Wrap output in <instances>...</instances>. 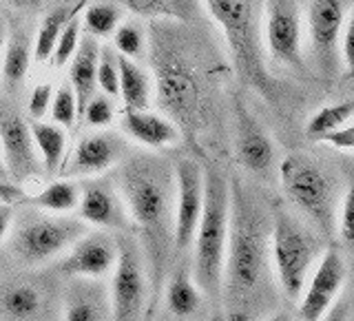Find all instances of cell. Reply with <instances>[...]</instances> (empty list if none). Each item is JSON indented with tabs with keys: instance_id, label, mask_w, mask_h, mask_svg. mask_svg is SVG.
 <instances>
[{
	"instance_id": "d4e9b609",
	"label": "cell",
	"mask_w": 354,
	"mask_h": 321,
	"mask_svg": "<svg viewBox=\"0 0 354 321\" xmlns=\"http://www.w3.org/2000/svg\"><path fill=\"white\" fill-rule=\"evenodd\" d=\"M27 202L36 210H42V213L71 215L80 204V184H77V180L62 177V180L49 182L38 193L29 195Z\"/></svg>"
},
{
	"instance_id": "5b68a950",
	"label": "cell",
	"mask_w": 354,
	"mask_h": 321,
	"mask_svg": "<svg viewBox=\"0 0 354 321\" xmlns=\"http://www.w3.org/2000/svg\"><path fill=\"white\" fill-rule=\"evenodd\" d=\"M279 177L283 193L292 206L301 210L319 230L332 235L337 230V215L343 197L335 173L310 155L292 153L281 162Z\"/></svg>"
},
{
	"instance_id": "7a4b0ae2",
	"label": "cell",
	"mask_w": 354,
	"mask_h": 321,
	"mask_svg": "<svg viewBox=\"0 0 354 321\" xmlns=\"http://www.w3.org/2000/svg\"><path fill=\"white\" fill-rule=\"evenodd\" d=\"M270 262V221L239 182L230 184V228L221 297L232 321H246L261 302Z\"/></svg>"
},
{
	"instance_id": "5bb4252c",
	"label": "cell",
	"mask_w": 354,
	"mask_h": 321,
	"mask_svg": "<svg viewBox=\"0 0 354 321\" xmlns=\"http://www.w3.org/2000/svg\"><path fill=\"white\" fill-rule=\"evenodd\" d=\"M118 253V241L106 230H86L80 239L71 244L69 250L60 255L58 270L69 279H102V277L113 273Z\"/></svg>"
},
{
	"instance_id": "4316f807",
	"label": "cell",
	"mask_w": 354,
	"mask_h": 321,
	"mask_svg": "<svg viewBox=\"0 0 354 321\" xmlns=\"http://www.w3.org/2000/svg\"><path fill=\"white\" fill-rule=\"evenodd\" d=\"M120 22H122L120 3L100 0V3H91L82 9V31L97 40L113 36Z\"/></svg>"
},
{
	"instance_id": "e0dca14e",
	"label": "cell",
	"mask_w": 354,
	"mask_h": 321,
	"mask_svg": "<svg viewBox=\"0 0 354 321\" xmlns=\"http://www.w3.org/2000/svg\"><path fill=\"white\" fill-rule=\"evenodd\" d=\"M343 279H346V266H343L341 255L335 248H328L324 257L319 259L313 279L299 304V317L304 321H321L324 315L335 304V297L341 291Z\"/></svg>"
},
{
	"instance_id": "44dd1931",
	"label": "cell",
	"mask_w": 354,
	"mask_h": 321,
	"mask_svg": "<svg viewBox=\"0 0 354 321\" xmlns=\"http://www.w3.org/2000/svg\"><path fill=\"white\" fill-rule=\"evenodd\" d=\"M97 58H100V40L84 33L80 44L69 60V84L73 86L77 98V109H82L91 100L97 89Z\"/></svg>"
},
{
	"instance_id": "836d02e7",
	"label": "cell",
	"mask_w": 354,
	"mask_h": 321,
	"mask_svg": "<svg viewBox=\"0 0 354 321\" xmlns=\"http://www.w3.org/2000/svg\"><path fill=\"white\" fill-rule=\"evenodd\" d=\"M62 321H102L97 297L82 286L71 288V293L64 302Z\"/></svg>"
},
{
	"instance_id": "7c38bea8",
	"label": "cell",
	"mask_w": 354,
	"mask_h": 321,
	"mask_svg": "<svg viewBox=\"0 0 354 321\" xmlns=\"http://www.w3.org/2000/svg\"><path fill=\"white\" fill-rule=\"evenodd\" d=\"M348 16V0H308L306 22L313 60L326 75L339 66V42Z\"/></svg>"
},
{
	"instance_id": "74e56055",
	"label": "cell",
	"mask_w": 354,
	"mask_h": 321,
	"mask_svg": "<svg viewBox=\"0 0 354 321\" xmlns=\"http://www.w3.org/2000/svg\"><path fill=\"white\" fill-rule=\"evenodd\" d=\"M53 91H55V86L51 82H38L36 86L31 89L29 100H27L29 120H44V118L49 116Z\"/></svg>"
},
{
	"instance_id": "8992f818",
	"label": "cell",
	"mask_w": 354,
	"mask_h": 321,
	"mask_svg": "<svg viewBox=\"0 0 354 321\" xmlns=\"http://www.w3.org/2000/svg\"><path fill=\"white\" fill-rule=\"evenodd\" d=\"M88 226L80 217L40 213L29 215L14 224L9 235V246L14 259L22 266H42L51 259H58L62 253L80 239Z\"/></svg>"
},
{
	"instance_id": "83f0119b",
	"label": "cell",
	"mask_w": 354,
	"mask_h": 321,
	"mask_svg": "<svg viewBox=\"0 0 354 321\" xmlns=\"http://www.w3.org/2000/svg\"><path fill=\"white\" fill-rule=\"evenodd\" d=\"M354 118V100H346V102L328 104L324 109H319L317 113L310 118L306 133L310 138L324 140L330 133H335L350 125V120Z\"/></svg>"
},
{
	"instance_id": "f35d334b",
	"label": "cell",
	"mask_w": 354,
	"mask_h": 321,
	"mask_svg": "<svg viewBox=\"0 0 354 321\" xmlns=\"http://www.w3.org/2000/svg\"><path fill=\"white\" fill-rule=\"evenodd\" d=\"M339 55L341 62L346 66V71L354 75V5L350 7L346 22H343L341 42H339Z\"/></svg>"
},
{
	"instance_id": "e575fe53",
	"label": "cell",
	"mask_w": 354,
	"mask_h": 321,
	"mask_svg": "<svg viewBox=\"0 0 354 321\" xmlns=\"http://www.w3.org/2000/svg\"><path fill=\"white\" fill-rule=\"evenodd\" d=\"M97 89L102 93L118 98L120 95V64L118 51L111 44H100L97 58Z\"/></svg>"
},
{
	"instance_id": "60d3db41",
	"label": "cell",
	"mask_w": 354,
	"mask_h": 321,
	"mask_svg": "<svg viewBox=\"0 0 354 321\" xmlns=\"http://www.w3.org/2000/svg\"><path fill=\"white\" fill-rule=\"evenodd\" d=\"M16 224V208L14 204L0 202V246L9 239L11 230H14Z\"/></svg>"
},
{
	"instance_id": "d6986e66",
	"label": "cell",
	"mask_w": 354,
	"mask_h": 321,
	"mask_svg": "<svg viewBox=\"0 0 354 321\" xmlns=\"http://www.w3.org/2000/svg\"><path fill=\"white\" fill-rule=\"evenodd\" d=\"M235 118V149L241 166L248 173L266 175L274 164V144L270 136L261 129V125L248 113V109L243 104H237Z\"/></svg>"
},
{
	"instance_id": "ffe728a7",
	"label": "cell",
	"mask_w": 354,
	"mask_h": 321,
	"mask_svg": "<svg viewBox=\"0 0 354 321\" xmlns=\"http://www.w3.org/2000/svg\"><path fill=\"white\" fill-rule=\"evenodd\" d=\"M33 62V44L25 27H11L0 58V89L14 98L22 91Z\"/></svg>"
},
{
	"instance_id": "9c48e42d",
	"label": "cell",
	"mask_w": 354,
	"mask_h": 321,
	"mask_svg": "<svg viewBox=\"0 0 354 321\" xmlns=\"http://www.w3.org/2000/svg\"><path fill=\"white\" fill-rule=\"evenodd\" d=\"M299 0H261V40L266 55L274 62L301 73L304 60V20Z\"/></svg>"
},
{
	"instance_id": "bcb514c9",
	"label": "cell",
	"mask_w": 354,
	"mask_h": 321,
	"mask_svg": "<svg viewBox=\"0 0 354 321\" xmlns=\"http://www.w3.org/2000/svg\"><path fill=\"white\" fill-rule=\"evenodd\" d=\"M0 177H3V180H9L7 169H5V160H3V153H0Z\"/></svg>"
},
{
	"instance_id": "9a60e30c",
	"label": "cell",
	"mask_w": 354,
	"mask_h": 321,
	"mask_svg": "<svg viewBox=\"0 0 354 321\" xmlns=\"http://www.w3.org/2000/svg\"><path fill=\"white\" fill-rule=\"evenodd\" d=\"M0 153L11 182H27L42 173L29 122L16 111L0 109Z\"/></svg>"
},
{
	"instance_id": "4dcf8cb0",
	"label": "cell",
	"mask_w": 354,
	"mask_h": 321,
	"mask_svg": "<svg viewBox=\"0 0 354 321\" xmlns=\"http://www.w3.org/2000/svg\"><path fill=\"white\" fill-rule=\"evenodd\" d=\"M3 304L5 315L16 319V321H27L31 317L38 315L40 310V295L33 286L27 284H18V286H9L3 293Z\"/></svg>"
},
{
	"instance_id": "8fae6325",
	"label": "cell",
	"mask_w": 354,
	"mask_h": 321,
	"mask_svg": "<svg viewBox=\"0 0 354 321\" xmlns=\"http://www.w3.org/2000/svg\"><path fill=\"white\" fill-rule=\"evenodd\" d=\"M175 171V213H173V248L191 250L195 230L204 208V166L193 158H180Z\"/></svg>"
},
{
	"instance_id": "1f68e13d",
	"label": "cell",
	"mask_w": 354,
	"mask_h": 321,
	"mask_svg": "<svg viewBox=\"0 0 354 321\" xmlns=\"http://www.w3.org/2000/svg\"><path fill=\"white\" fill-rule=\"evenodd\" d=\"M111 38H113V49L127 58L142 60L149 51L147 31L138 20H122Z\"/></svg>"
},
{
	"instance_id": "6da1fadb",
	"label": "cell",
	"mask_w": 354,
	"mask_h": 321,
	"mask_svg": "<svg viewBox=\"0 0 354 321\" xmlns=\"http://www.w3.org/2000/svg\"><path fill=\"white\" fill-rule=\"evenodd\" d=\"M124 199L129 224L138 230L147 264L151 302L162 293L173 248L175 171L162 158L140 153L120 166L115 180Z\"/></svg>"
},
{
	"instance_id": "30bf717a",
	"label": "cell",
	"mask_w": 354,
	"mask_h": 321,
	"mask_svg": "<svg viewBox=\"0 0 354 321\" xmlns=\"http://www.w3.org/2000/svg\"><path fill=\"white\" fill-rule=\"evenodd\" d=\"M153 69L155 98L160 100V104L177 118H193L199 98L197 80L166 33H160L153 49Z\"/></svg>"
},
{
	"instance_id": "52a82bcc",
	"label": "cell",
	"mask_w": 354,
	"mask_h": 321,
	"mask_svg": "<svg viewBox=\"0 0 354 321\" xmlns=\"http://www.w3.org/2000/svg\"><path fill=\"white\" fill-rule=\"evenodd\" d=\"M317 239L301 226V221L286 210H274L270 224V257L277 282L286 297H301L310 268L317 259Z\"/></svg>"
},
{
	"instance_id": "7dc6e473",
	"label": "cell",
	"mask_w": 354,
	"mask_h": 321,
	"mask_svg": "<svg viewBox=\"0 0 354 321\" xmlns=\"http://www.w3.org/2000/svg\"><path fill=\"white\" fill-rule=\"evenodd\" d=\"M268 321H290V317H288V315H274Z\"/></svg>"
},
{
	"instance_id": "8d00e7d4",
	"label": "cell",
	"mask_w": 354,
	"mask_h": 321,
	"mask_svg": "<svg viewBox=\"0 0 354 321\" xmlns=\"http://www.w3.org/2000/svg\"><path fill=\"white\" fill-rule=\"evenodd\" d=\"M337 230L341 241L354 253V184L341 197L339 215H337Z\"/></svg>"
},
{
	"instance_id": "f546056e",
	"label": "cell",
	"mask_w": 354,
	"mask_h": 321,
	"mask_svg": "<svg viewBox=\"0 0 354 321\" xmlns=\"http://www.w3.org/2000/svg\"><path fill=\"white\" fill-rule=\"evenodd\" d=\"M84 7H86V0H77L71 18L66 20V25L60 33L58 42H55L53 55L49 60L53 69H62V66H66L69 60L73 58L77 44H80V40H82V9Z\"/></svg>"
},
{
	"instance_id": "cb8c5ba5",
	"label": "cell",
	"mask_w": 354,
	"mask_h": 321,
	"mask_svg": "<svg viewBox=\"0 0 354 321\" xmlns=\"http://www.w3.org/2000/svg\"><path fill=\"white\" fill-rule=\"evenodd\" d=\"M164 306L177 319H188L199 313L204 293L199 291L193 275L186 268H177L169 279H164Z\"/></svg>"
},
{
	"instance_id": "277c9868",
	"label": "cell",
	"mask_w": 354,
	"mask_h": 321,
	"mask_svg": "<svg viewBox=\"0 0 354 321\" xmlns=\"http://www.w3.org/2000/svg\"><path fill=\"white\" fill-rule=\"evenodd\" d=\"M208 14L224 31L235 69L263 95L272 91L261 40V0H202Z\"/></svg>"
},
{
	"instance_id": "ab89813d",
	"label": "cell",
	"mask_w": 354,
	"mask_h": 321,
	"mask_svg": "<svg viewBox=\"0 0 354 321\" xmlns=\"http://www.w3.org/2000/svg\"><path fill=\"white\" fill-rule=\"evenodd\" d=\"M321 142H326L339 151H354V122L352 125H346L339 131H335V133H330V136H326Z\"/></svg>"
},
{
	"instance_id": "ac0fdd59",
	"label": "cell",
	"mask_w": 354,
	"mask_h": 321,
	"mask_svg": "<svg viewBox=\"0 0 354 321\" xmlns=\"http://www.w3.org/2000/svg\"><path fill=\"white\" fill-rule=\"evenodd\" d=\"M120 129H122V136L140 144V147L147 151L171 149L182 140L180 127H177L171 118H166L151 109H138V111L122 109Z\"/></svg>"
},
{
	"instance_id": "4fadbf2b",
	"label": "cell",
	"mask_w": 354,
	"mask_h": 321,
	"mask_svg": "<svg viewBox=\"0 0 354 321\" xmlns=\"http://www.w3.org/2000/svg\"><path fill=\"white\" fill-rule=\"evenodd\" d=\"M127 155V138L113 131L97 129L75 142L73 151L66 155L62 164V177L69 180H88L106 173L111 166L122 162Z\"/></svg>"
},
{
	"instance_id": "484cf974",
	"label": "cell",
	"mask_w": 354,
	"mask_h": 321,
	"mask_svg": "<svg viewBox=\"0 0 354 321\" xmlns=\"http://www.w3.org/2000/svg\"><path fill=\"white\" fill-rule=\"evenodd\" d=\"M73 7H55L53 11H49V14L42 18V22L36 29V36H33V62L42 64V62L51 60L55 42H58L66 20L71 18Z\"/></svg>"
},
{
	"instance_id": "2e32d148",
	"label": "cell",
	"mask_w": 354,
	"mask_h": 321,
	"mask_svg": "<svg viewBox=\"0 0 354 321\" xmlns=\"http://www.w3.org/2000/svg\"><path fill=\"white\" fill-rule=\"evenodd\" d=\"M75 213L86 226L97 230H124L129 226L127 206L120 188L104 177H88L80 184V204Z\"/></svg>"
},
{
	"instance_id": "d590c367",
	"label": "cell",
	"mask_w": 354,
	"mask_h": 321,
	"mask_svg": "<svg viewBox=\"0 0 354 321\" xmlns=\"http://www.w3.org/2000/svg\"><path fill=\"white\" fill-rule=\"evenodd\" d=\"M115 98H111L102 91H97L88 102L84 104L80 120L88 129H109L115 120Z\"/></svg>"
},
{
	"instance_id": "f6af8a7d",
	"label": "cell",
	"mask_w": 354,
	"mask_h": 321,
	"mask_svg": "<svg viewBox=\"0 0 354 321\" xmlns=\"http://www.w3.org/2000/svg\"><path fill=\"white\" fill-rule=\"evenodd\" d=\"M5 42H7V25H5V18H3V14H0V58H3Z\"/></svg>"
},
{
	"instance_id": "7bdbcfd3",
	"label": "cell",
	"mask_w": 354,
	"mask_h": 321,
	"mask_svg": "<svg viewBox=\"0 0 354 321\" xmlns=\"http://www.w3.org/2000/svg\"><path fill=\"white\" fill-rule=\"evenodd\" d=\"M11 9L22 11V14H33L44 7V0H7Z\"/></svg>"
},
{
	"instance_id": "ee69618b",
	"label": "cell",
	"mask_w": 354,
	"mask_h": 321,
	"mask_svg": "<svg viewBox=\"0 0 354 321\" xmlns=\"http://www.w3.org/2000/svg\"><path fill=\"white\" fill-rule=\"evenodd\" d=\"M321 321H348V308L346 304H337V306H330V310L324 315Z\"/></svg>"
},
{
	"instance_id": "ba28073f",
	"label": "cell",
	"mask_w": 354,
	"mask_h": 321,
	"mask_svg": "<svg viewBox=\"0 0 354 321\" xmlns=\"http://www.w3.org/2000/svg\"><path fill=\"white\" fill-rule=\"evenodd\" d=\"M118 262L111 273L109 306L113 321H144L149 315L151 288L147 264L136 239H120Z\"/></svg>"
},
{
	"instance_id": "b9f144b4",
	"label": "cell",
	"mask_w": 354,
	"mask_h": 321,
	"mask_svg": "<svg viewBox=\"0 0 354 321\" xmlns=\"http://www.w3.org/2000/svg\"><path fill=\"white\" fill-rule=\"evenodd\" d=\"M22 195H25V193H22L20 184L11 182V180H3V177H0V202L16 204Z\"/></svg>"
},
{
	"instance_id": "7402d4cb",
	"label": "cell",
	"mask_w": 354,
	"mask_h": 321,
	"mask_svg": "<svg viewBox=\"0 0 354 321\" xmlns=\"http://www.w3.org/2000/svg\"><path fill=\"white\" fill-rule=\"evenodd\" d=\"M29 129L42 164V173L58 175L66 160V151H69V131L47 120H29Z\"/></svg>"
},
{
	"instance_id": "603a6c76",
	"label": "cell",
	"mask_w": 354,
	"mask_h": 321,
	"mask_svg": "<svg viewBox=\"0 0 354 321\" xmlns=\"http://www.w3.org/2000/svg\"><path fill=\"white\" fill-rule=\"evenodd\" d=\"M120 64V100L124 104V111L151 109L155 100V86L151 73L140 64V60L127 58L118 53Z\"/></svg>"
},
{
	"instance_id": "3957f363",
	"label": "cell",
	"mask_w": 354,
	"mask_h": 321,
	"mask_svg": "<svg viewBox=\"0 0 354 321\" xmlns=\"http://www.w3.org/2000/svg\"><path fill=\"white\" fill-rule=\"evenodd\" d=\"M230 228V182L215 166L204 169V208L193 237V279L210 299L221 297Z\"/></svg>"
},
{
	"instance_id": "f1b7e54d",
	"label": "cell",
	"mask_w": 354,
	"mask_h": 321,
	"mask_svg": "<svg viewBox=\"0 0 354 321\" xmlns=\"http://www.w3.org/2000/svg\"><path fill=\"white\" fill-rule=\"evenodd\" d=\"M120 7L142 18L160 20H188L191 14V0H120Z\"/></svg>"
},
{
	"instance_id": "d6a6232c",
	"label": "cell",
	"mask_w": 354,
	"mask_h": 321,
	"mask_svg": "<svg viewBox=\"0 0 354 321\" xmlns=\"http://www.w3.org/2000/svg\"><path fill=\"white\" fill-rule=\"evenodd\" d=\"M49 113H51L53 125H58V127H62L66 131H69L71 127H75V122L80 120L77 98H75V91H73V86L69 84V80L62 82L60 86H55Z\"/></svg>"
}]
</instances>
